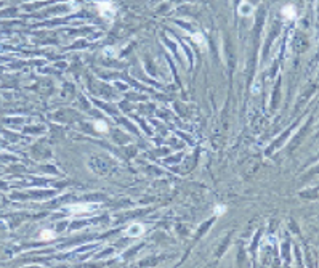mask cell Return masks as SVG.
<instances>
[{
    "mask_svg": "<svg viewBox=\"0 0 319 268\" xmlns=\"http://www.w3.org/2000/svg\"><path fill=\"white\" fill-rule=\"evenodd\" d=\"M194 40L199 44V45H202V47H205V42H204V36L202 34H196L194 36Z\"/></svg>",
    "mask_w": 319,
    "mask_h": 268,
    "instance_id": "cell-8",
    "label": "cell"
},
{
    "mask_svg": "<svg viewBox=\"0 0 319 268\" xmlns=\"http://www.w3.org/2000/svg\"><path fill=\"white\" fill-rule=\"evenodd\" d=\"M96 209V204H74L69 206L67 210L72 214H84V212H92V210Z\"/></svg>",
    "mask_w": 319,
    "mask_h": 268,
    "instance_id": "cell-2",
    "label": "cell"
},
{
    "mask_svg": "<svg viewBox=\"0 0 319 268\" xmlns=\"http://www.w3.org/2000/svg\"><path fill=\"white\" fill-rule=\"evenodd\" d=\"M53 238H55V233L50 230H45L43 233H40V239H53Z\"/></svg>",
    "mask_w": 319,
    "mask_h": 268,
    "instance_id": "cell-6",
    "label": "cell"
},
{
    "mask_svg": "<svg viewBox=\"0 0 319 268\" xmlns=\"http://www.w3.org/2000/svg\"><path fill=\"white\" fill-rule=\"evenodd\" d=\"M250 10H252L250 5H241V15H244V11H247L245 15H250V13H249Z\"/></svg>",
    "mask_w": 319,
    "mask_h": 268,
    "instance_id": "cell-9",
    "label": "cell"
},
{
    "mask_svg": "<svg viewBox=\"0 0 319 268\" xmlns=\"http://www.w3.org/2000/svg\"><path fill=\"white\" fill-rule=\"evenodd\" d=\"M143 233H145V226L140 225V223H133V225L129 226V230H127V234H129L130 238H138Z\"/></svg>",
    "mask_w": 319,
    "mask_h": 268,
    "instance_id": "cell-3",
    "label": "cell"
},
{
    "mask_svg": "<svg viewBox=\"0 0 319 268\" xmlns=\"http://www.w3.org/2000/svg\"><path fill=\"white\" fill-rule=\"evenodd\" d=\"M96 8L100 10V13H101V16H106V18H112L114 16V13H116V6H114V3L111 2V0H104V2H98L96 3Z\"/></svg>",
    "mask_w": 319,
    "mask_h": 268,
    "instance_id": "cell-1",
    "label": "cell"
},
{
    "mask_svg": "<svg viewBox=\"0 0 319 268\" xmlns=\"http://www.w3.org/2000/svg\"><path fill=\"white\" fill-rule=\"evenodd\" d=\"M282 16L287 19H293L295 16H297V10H295V6L293 5H285L282 8Z\"/></svg>",
    "mask_w": 319,
    "mask_h": 268,
    "instance_id": "cell-4",
    "label": "cell"
},
{
    "mask_svg": "<svg viewBox=\"0 0 319 268\" xmlns=\"http://www.w3.org/2000/svg\"><path fill=\"white\" fill-rule=\"evenodd\" d=\"M95 128H96L98 132H103V133L108 132V125L103 122V120H95Z\"/></svg>",
    "mask_w": 319,
    "mask_h": 268,
    "instance_id": "cell-5",
    "label": "cell"
},
{
    "mask_svg": "<svg viewBox=\"0 0 319 268\" xmlns=\"http://www.w3.org/2000/svg\"><path fill=\"white\" fill-rule=\"evenodd\" d=\"M213 212H215V215H223L226 212V206H217Z\"/></svg>",
    "mask_w": 319,
    "mask_h": 268,
    "instance_id": "cell-7",
    "label": "cell"
}]
</instances>
